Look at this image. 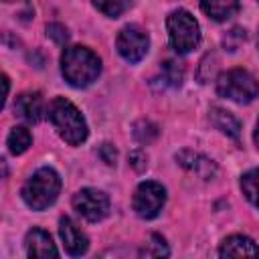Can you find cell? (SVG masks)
Returning <instances> with one entry per match:
<instances>
[{
	"label": "cell",
	"mask_w": 259,
	"mask_h": 259,
	"mask_svg": "<svg viewBox=\"0 0 259 259\" xmlns=\"http://www.w3.org/2000/svg\"><path fill=\"white\" fill-rule=\"evenodd\" d=\"M61 73L69 85L87 87L99 77L101 61L87 47H69L61 55Z\"/></svg>",
	"instance_id": "cell-1"
},
{
	"label": "cell",
	"mask_w": 259,
	"mask_h": 259,
	"mask_svg": "<svg viewBox=\"0 0 259 259\" xmlns=\"http://www.w3.org/2000/svg\"><path fill=\"white\" fill-rule=\"evenodd\" d=\"M49 119L55 125L57 134L69 144V146H79L87 140V123L81 111L67 101L65 97H57L49 105Z\"/></svg>",
	"instance_id": "cell-2"
},
{
	"label": "cell",
	"mask_w": 259,
	"mask_h": 259,
	"mask_svg": "<svg viewBox=\"0 0 259 259\" xmlns=\"http://www.w3.org/2000/svg\"><path fill=\"white\" fill-rule=\"evenodd\" d=\"M61 190V178L59 174L45 166L38 168L22 186V198L24 202L32 208V210H45L47 206H51Z\"/></svg>",
	"instance_id": "cell-3"
},
{
	"label": "cell",
	"mask_w": 259,
	"mask_h": 259,
	"mask_svg": "<svg viewBox=\"0 0 259 259\" xmlns=\"http://www.w3.org/2000/svg\"><path fill=\"white\" fill-rule=\"evenodd\" d=\"M166 28H168V38L172 49L178 55H186L194 51L200 42V28L194 16L188 10H174L166 18Z\"/></svg>",
	"instance_id": "cell-4"
},
{
	"label": "cell",
	"mask_w": 259,
	"mask_h": 259,
	"mask_svg": "<svg viewBox=\"0 0 259 259\" xmlns=\"http://www.w3.org/2000/svg\"><path fill=\"white\" fill-rule=\"evenodd\" d=\"M217 93L237 103H249L259 93V81L245 69H231L219 75Z\"/></svg>",
	"instance_id": "cell-5"
},
{
	"label": "cell",
	"mask_w": 259,
	"mask_h": 259,
	"mask_svg": "<svg viewBox=\"0 0 259 259\" xmlns=\"http://www.w3.org/2000/svg\"><path fill=\"white\" fill-rule=\"evenodd\" d=\"M166 202V190L162 184L154 182V180H146L142 182L136 192H134V200L132 206L136 210L138 217L142 219H154L160 214L162 206Z\"/></svg>",
	"instance_id": "cell-6"
},
{
	"label": "cell",
	"mask_w": 259,
	"mask_h": 259,
	"mask_svg": "<svg viewBox=\"0 0 259 259\" xmlns=\"http://www.w3.org/2000/svg\"><path fill=\"white\" fill-rule=\"evenodd\" d=\"M115 47L117 53L127 61V63H138L144 59V55L148 53L150 47V36L144 28H140L138 24H127L119 30L117 38H115Z\"/></svg>",
	"instance_id": "cell-7"
},
{
	"label": "cell",
	"mask_w": 259,
	"mask_h": 259,
	"mask_svg": "<svg viewBox=\"0 0 259 259\" xmlns=\"http://www.w3.org/2000/svg\"><path fill=\"white\" fill-rule=\"evenodd\" d=\"M73 206L83 219H87L91 223H97L109 212V198L101 190L83 188L73 196Z\"/></svg>",
	"instance_id": "cell-8"
},
{
	"label": "cell",
	"mask_w": 259,
	"mask_h": 259,
	"mask_svg": "<svg viewBox=\"0 0 259 259\" xmlns=\"http://www.w3.org/2000/svg\"><path fill=\"white\" fill-rule=\"evenodd\" d=\"M176 162H178L182 168L194 172L196 176H200V178H204V180L214 178L217 172H219L217 164H214L210 158H206V156H202V154H198V152H192V150H180V152L176 154Z\"/></svg>",
	"instance_id": "cell-9"
},
{
	"label": "cell",
	"mask_w": 259,
	"mask_h": 259,
	"mask_svg": "<svg viewBox=\"0 0 259 259\" xmlns=\"http://www.w3.org/2000/svg\"><path fill=\"white\" fill-rule=\"evenodd\" d=\"M59 233H61V239H63V245H65V251L73 257L77 255H83L89 247V239L85 237V233L69 219V217H63L59 221Z\"/></svg>",
	"instance_id": "cell-10"
},
{
	"label": "cell",
	"mask_w": 259,
	"mask_h": 259,
	"mask_svg": "<svg viewBox=\"0 0 259 259\" xmlns=\"http://www.w3.org/2000/svg\"><path fill=\"white\" fill-rule=\"evenodd\" d=\"M14 111L20 119H24L26 123H38L42 119V111H45V101L42 95L38 91H26L20 93L14 101Z\"/></svg>",
	"instance_id": "cell-11"
},
{
	"label": "cell",
	"mask_w": 259,
	"mask_h": 259,
	"mask_svg": "<svg viewBox=\"0 0 259 259\" xmlns=\"http://www.w3.org/2000/svg\"><path fill=\"white\" fill-rule=\"evenodd\" d=\"M24 245H26L28 257H57L59 255L51 235L47 231H42V229L28 231L26 239H24Z\"/></svg>",
	"instance_id": "cell-12"
},
{
	"label": "cell",
	"mask_w": 259,
	"mask_h": 259,
	"mask_svg": "<svg viewBox=\"0 0 259 259\" xmlns=\"http://www.w3.org/2000/svg\"><path fill=\"white\" fill-rule=\"evenodd\" d=\"M221 257H259V247L245 235H233L223 241L219 249Z\"/></svg>",
	"instance_id": "cell-13"
},
{
	"label": "cell",
	"mask_w": 259,
	"mask_h": 259,
	"mask_svg": "<svg viewBox=\"0 0 259 259\" xmlns=\"http://www.w3.org/2000/svg\"><path fill=\"white\" fill-rule=\"evenodd\" d=\"M200 8L208 18L223 22L239 12V0H200Z\"/></svg>",
	"instance_id": "cell-14"
},
{
	"label": "cell",
	"mask_w": 259,
	"mask_h": 259,
	"mask_svg": "<svg viewBox=\"0 0 259 259\" xmlns=\"http://www.w3.org/2000/svg\"><path fill=\"white\" fill-rule=\"evenodd\" d=\"M210 121L225 136H229L233 140H239V136H241V123H239V119L231 111H227L223 107H212L210 109Z\"/></svg>",
	"instance_id": "cell-15"
},
{
	"label": "cell",
	"mask_w": 259,
	"mask_h": 259,
	"mask_svg": "<svg viewBox=\"0 0 259 259\" xmlns=\"http://www.w3.org/2000/svg\"><path fill=\"white\" fill-rule=\"evenodd\" d=\"M30 144H32V136H30V132H28L26 127H22V125L12 127V132L8 134V150H10L12 154H22V152H26Z\"/></svg>",
	"instance_id": "cell-16"
},
{
	"label": "cell",
	"mask_w": 259,
	"mask_h": 259,
	"mask_svg": "<svg viewBox=\"0 0 259 259\" xmlns=\"http://www.w3.org/2000/svg\"><path fill=\"white\" fill-rule=\"evenodd\" d=\"M241 188H243L245 196L259 208V168L249 170L241 176Z\"/></svg>",
	"instance_id": "cell-17"
},
{
	"label": "cell",
	"mask_w": 259,
	"mask_h": 259,
	"mask_svg": "<svg viewBox=\"0 0 259 259\" xmlns=\"http://www.w3.org/2000/svg\"><path fill=\"white\" fill-rule=\"evenodd\" d=\"M91 2L101 14L109 16V18H117L132 6V0H91Z\"/></svg>",
	"instance_id": "cell-18"
},
{
	"label": "cell",
	"mask_w": 259,
	"mask_h": 259,
	"mask_svg": "<svg viewBox=\"0 0 259 259\" xmlns=\"http://www.w3.org/2000/svg\"><path fill=\"white\" fill-rule=\"evenodd\" d=\"M158 134H160L158 125L152 123V121H148V119H142V121H138V123L134 125V138H136L138 142H142V144L154 142V140L158 138Z\"/></svg>",
	"instance_id": "cell-19"
},
{
	"label": "cell",
	"mask_w": 259,
	"mask_h": 259,
	"mask_svg": "<svg viewBox=\"0 0 259 259\" xmlns=\"http://www.w3.org/2000/svg\"><path fill=\"white\" fill-rule=\"evenodd\" d=\"M182 77H184V69H182L180 63H176V61H166V63L162 65V79H164L168 85H172V87L180 85Z\"/></svg>",
	"instance_id": "cell-20"
},
{
	"label": "cell",
	"mask_w": 259,
	"mask_h": 259,
	"mask_svg": "<svg viewBox=\"0 0 259 259\" xmlns=\"http://www.w3.org/2000/svg\"><path fill=\"white\" fill-rule=\"evenodd\" d=\"M245 38H247L245 30H243V28H239V26H235V28H231V30L223 36V47H225V51L235 53V51L245 42Z\"/></svg>",
	"instance_id": "cell-21"
},
{
	"label": "cell",
	"mask_w": 259,
	"mask_h": 259,
	"mask_svg": "<svg viewBox=\"0 0 259 259\" xmlns=\"http://www.w3.org/2000/svg\"><path fill=\"white\" fill-rule=\"evenodd\" d=\"M142 255H146V257H162V255H168V247H166V243H164V239L160 235H152L150 243L142 251Z\"/></svg>",
	"instance_id": "cell-22"
},
{
	"label": "cell",
	"mask_w": 259,
	"mask_h": 259,
	"mask_svg": "<svg viewBox=\"0 0 259 259\" xmlns=\"http://www.w3.org/2000/svg\"><path fill=\"white\" fill-rule=\"evenodd\" d=\"M47 34H49L57 45H65V42L69 40V32H67V28H65L63 24H57V22H53V24L47 26Z\"/></svg>",
	"instance_id": "cell-23"
},
{
	"label": "cell",
	"mask_w": 259,
	"mask_h": 259,
	"mask_svg": "<svg viewBox=\"0 0 259 259\" xmlns=\"http://www.w3.org/2000/svg\"><path fill=\"white\" fill-rule=\"evenodd\" d=\"M99 156H101V160H103L105 164H109V166H113L115 160H117V152H115V148H113L111 144H103V146L99 148Z\"/></svg>",
	"instance_id": "cell-24"
},
{
	"label": "cell",
	"mask_w": 259,
	"mask_h": 259,
	"mask_svg": "<svg viewBox=\"0 0 259 259\" xmlns=\"http://www.w3.org/2000/svg\"><path fill=\"white\" fill-rule=\"evenodd\" d=\"M130 164L136 170H144L146 164H148V158H146V154L142 150H134V152H130Z\"/></svg>",
	"instance_id": "cell-25"
},
{
	"label": "cell",
	"mask_w": 259,
	"mask_h": 259,
	"mask_svg": "<svg viewBox=\"0 0 259 259\" xmlns=\"http://www.w3.org/2000/svg\"><path fill=\"white\" fill-rule=\"evenodd\" d=\"M253 140H255V146L259 148V121H257V127H255V134H253Z\"/></svg>",
	"instance_id": "cell-26"
},
{
	"label": "cell",
	"mask_w": 259,
	"mask_h": 259,
	"mask_svg": "<svg viewBox=\"0 0 259 259\" xmlns=\"http://www.w3.org/2000/svg\"><path fill=\"white\" fill-rule=\"evenodd\" d=\"M4 2H14V0H4Z\"/></svg>",
	"instance_id": "cell-27"
},
{
	"label": "cell",
	"mask_w": 259,
	"mask_h": 259,
	"mask_svg": "<svg viewBox=\"0 0 259 259\" xmlns=\"http://www.w3.org/2000/svg\"><path fill=\"white\" fill-rule=\"evenodd\" d=\"M257 45H259V36H257Z\"/></svg>",
	"instance_id": "cell-28"
}]
</instances>
